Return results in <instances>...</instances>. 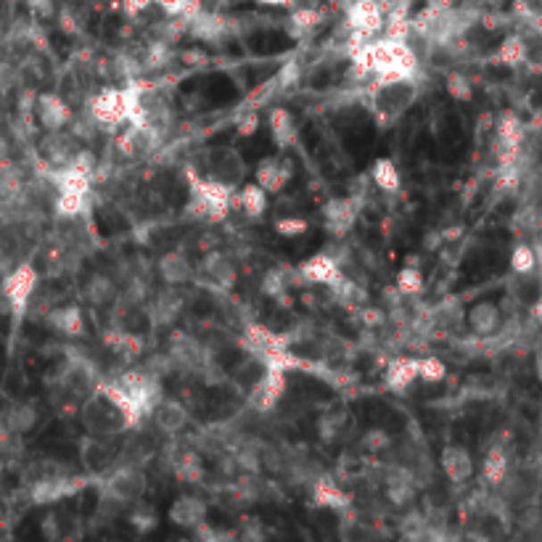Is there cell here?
I'll list each match as a JSON object with an SVG mask.
<instances>
[{"label": "cell", "instance_id": "cell-1", "mask_svg": "<svg viewBox=\"0 0 542 542\" xmlns=\"http://www.w3.org/2000/svg\"><path fill=\"white\" fill-rule=\"evenodd\" d=\"M352 62L360 64L376 82H389V79H413L418 74V56L407 46V40H368L352 54Z\"/></svg>", "mask_w": 542, "mask_h": 542}, {"label": "cell", "instance_id": "cell-2", "mask_svg": "<svg viewBox=\"0 0 542 542\" xmlns=\"http://www.w3.org/2000/svg\"><path fill=\"white\" fill-rule=\"evenodd\" d=\"M79 421L90 437H101V439H109V437H117V434L133 429L128 413L117 405L101 387H96V392H90L82 400Z\"/></svg>", "mask_w": 542, "mask_h": 542}, {"label": "cell", "instance_id": "cell-3", "mask_svg": "<svg viewBox=\"0 0 542 542\" xmlns=\"http://www.w3.org/2000/svg\"><path fill=\"white\" fill-rule=\"evenodd\" d=\"M373 106L381 120H397L403 117L413 101L418 98V85L413 79H389V82H373L371 88Z\"/></svg>", "mask_w": 542, "mask_h": 542}, {"label": "cell", "instance_id": "cell-4", "mask_svg": "<svg viewBox=\"0 0 542 542\" xmlns=\"http://www.w3.org/2000/svg\"><path fill=\"white\" fill-rule=\"evenodd\" d=\"M85 109H88L90 117L98 122L101 133H117L122 125H128L125 98H122V90H117V88H104V90H98L93 98H88Z\"/></svg>", "mask_w": 542, "mask_h": 542}, {"label": "cell", "instance_id": "cell-5", "mask_svg": "<svg viewBox=\"0 0 542 542\" xmlns=\"http://www.w3.org/2000/svg\"><path fill=\"white\" fill-rule=\"evenodd\" d=\"M146 492V479L138 471L136 466H120L114 469L112 474L106 476L104 487H101V495H104V503H112V505H130L138 503Z\"/></svg>", "mask_w": 542, "mask_h": 542}, {"label": "cell", "instance_id": "cell-6", "mask_svg": "<svg viewBox=\"0 0 542 542\" xmlns=\"http://www.w3.org/2000/svg\"><path fill=\"white\" fill-rule=\"evenodd\" d=\"M35 286H38V271L29 265V263H19L13 271H8L3 275V283H0V291L8 302V310H13L16 315H21L35 294Z\"/></svg>", "mask_w": 542, "mask_h": 542}, {"label": "cell", "instance_id": "cell-7", "mask_svg": "<svg viewBox=\"0 0 542 542\" xmlns=\"http://www.w3.org/2000/svg\"><path fill=\"white\" fill-rule=\"evenodd\" d=\"M167 354L172 360L175 368L188 371V373H204L212 365V354L204 346L202 341L188 337V334H172L170 337V346Z\"/></svg>", "mask_w": 542, "mask_h": 542}, {"label": "cell", "instance_id": "cell-8", "mask_svg": "<svg viewBox=\"0 0 542 542\" xmlns=\"http://www.w3.org/2000/svg\"><path fill=\"white\" fill-rule=\"evenodd\" d=\"M206 175L220 180V183H228V186H238L244 178H246V164L241 159V154L236 148H228V146H220V148H209L206 156Z\"/></svg>", "mask_w": 542, "mask_h": 542}, {"label": "cell", "instance_id": "cell-9", "mask_svg": "<svg viewBox=\"0 0 542 542\" xmlns=\"http://www.w3.org/2000/svg\"><path fill=\"white\" fill-rule=\"evenodd\" d=\"M387 5L381 0H354L346 11V27L365 35H379L384 29Z\"/></svg>", "mask_w": 542, "mask_h": 542}, {"label": "cell", "instance_id": "cell-10", "mask_svg": "<svg viewBox=\"0 0 542 542\" xmlns=\"http://www.w3.org/2000/svg\"><path fill=\"white\" fill-rule=\"evenodd\" d=\"M283 392H286V373L275 371V368H265L260 381L249 392V405L257 413H271L272 407L280 403Z\"/></svg>", "mask_w": 542, "mask_h": 542}, {"label": "cell", "instance_id": "cell-11", "mask_svg": "<svg viewBox=\"0 0 542 542\" xmlns=\"http://www.w3.org/2000/svg\"><path fill=\"white\" fill-rule=\"evenodd\" d=\"M79 151V138H74L67 128L48 130L40 140V154L48 167H67L69 159Z\"/></svg>", "mask_w": 542, "mask_h": 542}, {"label": "cell", "instance_id": "cell-12", "mask_svg": "<svg viewBox=\"0 0 542 542\" xmlns=\"http://www.w3.org/2000/svg\"><path fill=\"white\" fill-rule=\"evenodd\" d=\"M299 272L304 278V283H315V286H329L334 288L344 278L341 272V265L329 254V252H321V254H313L307 257L302 265H299Z\"/></svg>", "mask_w": 542, "mask_h": 542}, {"label": "cell", "instance_id": "cell-13", "mask_svg": "<svg viewBox=\"0 0 542 542\" xmlns=\"http://www.w3.org/2000/svg\"><path fill=\"white\" fill-rule=\"evenodd\" d=\"M294 175V162L286 156H268L257 164L254 172V183H260L268 194H280L283 186L291 180Z\"/></svg>", "mask_w": 542, "mask_h": 542}, {"label": "cell", "instance_id": "cell-14", "mask_svg": "<svg viewBox=\"0 0 542 542\" xmlns=\"http://www.w3.org/2000/svg\"><path fill=\"white\" fill-rule=\"evenodd\" d=\"M35 117L46 130H62V128H67L69 120H71V109H69V104L62 96L43 93V96L35 98Z\"/></svg>", "mask_w": 542, "mask_h": 542}, {"label": "cell", "instance_id": "cell-15", "mask_svg": "<svg viewBox=\"0 0 542 542\" xmlns=\"http://www.w3.org/2000/svg\"><path fill=\"white\" fill-rule=\"evenodd\" d=\"M82 487H85L82 481H74L69 476H40V479H35L29 495H32L35 503H54V500L67 497V495H74Z\"/></svg>", "mask_w": 542, "mask_h": 542}, {"label": "cell", "instance_id": "cell-16", "mask_svg": "<svg viewBox=\"0 0 542 542\" xmlns=\"http://www.w3.org/2000/svg\"><path fill=\"white\" fill-rule=\"evenodd\" d=\"M442 471L453 484H463L474 476V458L466 447L461 445H447L439 455Z\"/></svg>", "mask_w": 542, "mask_h": 542}, {"label": "cell", "instance_id": "cell-17", "mask_svg": "<svg viewBox=\"0 0 542 542\" xmlns=\"http://www.w3.org/2000/svg\"><path fill=\"white\" fill-rule=\"evenodd\" d=\"M323 220L329 233L346 236L357 222V199H331L323 206Z\"/></svg>", "mask_w": 542, "mask_h": 542}, {"label": "cell", "instance_id": "cell-18", "mask_svg": "<svg viewBox=\"0 0 542 542\" xmlns=\"http://www.w3.org/2000/svg\"><path fill=\"white\" fill-rule=\"evenodd\" d=\"M418 495V476L415 471H410L405 466H395L387 474V497L392 505L403 508L407 503H413Z\"/></svg>", "mask_w": 542, "mask_h": 542}, {"label": "cell", "instance_id": "cell-19", "mask_svg": "<svg viewBox=\"0 0 542 542\" xmlns=\"http://www.w3.org/2000/svg\"><path fill=\"white\" fill-rule=\"evenodd\" d=\"M244 346L260 360L263 354H268L272 349L288 346V339H286V334H275L272 329L263 326V323H249L244 329Z\"/></svg>", "mask_w": 542, "mask_h": 542}, {"label": "cell", "instance_id": "cell-20", "mask_svg": "<svg viewBox=\"0 0 542 542\" xmlns=\"http://www.w3.org/2000/svg\"><path fill=\"white\" fill-rule=\"evenodd\" d=\"M206 503H204L202 497H196V495H180L172 505H170V521L175 524V527H188V529H194L196 524H202L204 519H206Z\"/></svg>", "mask_w": 542, "mask_h": 542}, {"label": "cell", "instance_id": "cell-21", "mask_svg": "<svg viewBox=\"0 0 542 542\" xmlns=\"http://www.w3.org/2000/svg\"><path fill=\"white\" fill-rule=\"evenodd\" d=\"M183 294L175 288V286H170L167 283V288H162L159 294H156V299L151 302V318H154V323L156 326H170V323H175L178 318H180V310H183Z\"/></svg>", "mask_w": 542, "mask_h": 542}, {"label": "cell", "instance_id": "cell-22", "mask_svg": "<svg viewBox=\"0 0 542 542\" xmlns=\"http://www.w3.org/2000/svg\"><path fill=\"white\" fill-rule=\"evenodd\" d=\"M151 415H154L156 429L167 437H178L188 426V410L175 400H162L151 410Z\"/></svg>", "mask_w": 542, "mask_h": 542}, {"label": "cell", "instance_id": "cell-23", "mask_svg": "<svg viewBox=\"0 0 542 542\" xmlns=\"http://www.w3.org/2000/svg\"><path fill=\"white\" fill-rule=\"evenodd\" d=\"M202 272L209 278L212 286H217V288H222V291L233 288V286H236V278H238L233 263H230L222 252H209V254L204 257Z\"/></svg>", "mask_w": 542, "mask_h": 542}, {"label": "cell", "instance_id": "cell-24", "mask_svg": "<svg viewBox=\"0 0 542 542\" xmlns=\"http://www.w3.org/2000/svg\"><path fill=\"white\" fill-rule=\"evenodd\" d=\"M313 500H315V505L331 508V511H346L352 505L349 495L341 489L331 476H318L313 481Z\"/></svg>", "mask_w": 542, "mask_h": 542}, {"label": "cell", "instance_id": "cell-25", "mask_svg": "<svg viewBox=\"0 0 542 542\" xmlns=\"http://www.w3.org/2000/svg\"><path fill=\"white\" fill-rule=\"evenodd\" d=\"M418 379V357H395L384 371V387L389 392H405Z\"/></svg>", "mask_w": 542, "mask_h": 542}, {"label": "cell", "instance_id": "cell-26", "mask_svg": "<svg viewBox=\"0 0 542 542\" xmlns=\"http://www.w3.org/2000/svg\"><path fill=\"white\" fill-rule=\"evenodd\" d=\"M469 329L474 331L476 337H492L500 323H503V315H500V307L495 302H476L474 307L469 310Z\"/></svg>", "mask_w": 542, "mask_h": 542}, {"label": "cell", "instance_id": "cell-27", "mask_svg": "<svg viewBox=\"0 0 542 542\" xmlns=\"http://www.w3.org/2000/svg\"><path fill=\"white\" fill-rule=\"evenodd\" d=\"M296 286H304L299 268H272L271 272H265V280H263V291L278 296L280 302H286V291H291Z\"/></svg>", "mask_w": 542, "mask_h": 542}, {"label": "cell", "instance_id": "cell-28", "mask_svg": "<svg viewBox=\"0 0 542 542\" xmlns=\"http://www.w3.org/2000/svg\"><path fill=\"white\" fill-rule=\"evenodd\" d=\"M159 275L164 278V283L180 286V283H188L194 278V265H191L188 254H183V252H167L159 260Z\"/></svg>", "mask_w": 542, "mask_h": 542}, {"label": "cell", "instance_id": "cell-29", "mask_svg": "<svg viewBox=\"0 0 542 542\" xmlns=\"http://www.w3.org/2000/svg\"><path fill=\"white\" fill-rule=\"evenodd\" d=\"M0 421L13 431V434H29L38 423V410L29 403H13L0 413Z\"/></svg>", "mask_w": 542, "mask_h": 542}, {"label": "cell", "instance_id": "cell-30", "mask_svg": "<svg viewBox=\"0 0 542 542\" xmlns=\"http://www.w3.org/2000/svg\"><path fill=\"white\" fill-rule=\"evenodd\" d=\"M228 32V21L220 13H206L199 11L191 21H188V35L199 38V40H217Z\"/></svg>", "mask_w": 542, "mask_h": 542}, {"label": "cell", "instance_id": "cell-31", "mask_svg": "<svg viewBox=\"0 0 542 542\" xmlns=\"http://www.w3.org/2000/svg\"><path fill=\"white\" fill-rule=\"evenodd\" d=\"M524 136H527V128H524V122H521V117L516 112H503L497 117V125H495V140L497 143L521 148Z\"/></svg>", "mask_w": 542, "mask_h": 542}, {"label": "cell", "instance_id": "cell-32", "mask_svg": "<svg viewBox=\"0 0 542 542\" xmlns=\"http://www.w3.org/2000/svg\"><path fill=\"white\" fill-rule=\"evenodd\" d=\"M48 323H51L56 331L67 334V337H82V334H85V318H82V310L74 307V304L51 310V313H48Z\"/></svg>", "mask_w": 542, "mask_h": 542}, {"label": "cell", "instance_id": "cell-33", "mask_svg": "<svg viewBox=\"0 0 542 542\" xmlns=\"http://www.w3.org/2000/svg\"><path fill=\"white\" fill-rule=\"evenodd\" d=\"M170 466H172L175 476H178L180 481H186V484H199L204 479L202 458H199V453H194V450H180V453H175L172 461H170Z\"/></svg>", "mask_w": 542, "mask_h": 542}, {"label": "cell", "instance_id": "cell-34", "mask_svg": "<svg viewBox=\"0 0 542 542\" xmlns=\"http://www.w3.org/2000/svg\"><path fill=\"white\" fill-rule=\"evenodd\" d=\"M268 122H271V136L278 148H288L296 140V125H294L291 112L275 106V109H271V120Z\"/></svg>", "mask_w": 542, "mask_h": 542}, {"label": "cell", "instance_id": "cell-35", "mask_svg": "<svg viewBox=\"0 0 542 542\" xmlns=\"http://www.w3.org/2000/svg\"><path fill=\"white\" fill-rule=\"evenodd\" d=\"M85 296H88L90 304L104 307V304L114 302V296H117V283H114L109 275H104V272H93V275L88 278V283H85Z\"/></svg>", "mask_w": 542, "mask_h": 542}, {"label": "cell", "instance_id": "cell-36", "mask_svg": "<svg viewBox=\"0 0 542 542\" xmlns=\"http://www.w3.org/2000/svg\"><path fill=\"white\" fill-rule=\"evenodd\" d=\"M481 476L487 484L492 487H500L508 476V453L503 447H492L484 458V466H481Z\"/></svg>", "mask_w": 542, "mask_h": 542}, {"label": "cell", "instance_id": "cell-37", "mask_svg": "<svg viewBox=\"0 0 542 542\" xmlns=\"http://www.w3.org/2000/svg\"><path fill=\"white\" fill-rule=\"evenodd\" d=\"M371 180L376 188L395 194L400 188V170L392 159H376V164L371 167Z\"/></svg>", "mask_w": 542, "mask_h": 542}, {"label": "cell", "instance_id": "cell-38", "mask_svg": "<svg viewBox=\"0 0 542 542\" xmlns=\"http://www.w3.org/2000/svg\"><path fill=\"white\" fill-rule=\"evenodd\" d=\"M106 341L114 346V352L125 360H136L143 354V339L133 334L130 329H117L112 334H106Z\"/></svg>", "mask_w": 542, "mask_h": 542}, {"label": "cell", "instance_id": "cell-39", "mask_svg": "<svg viewBox=\"0 0 542 542\" xmlns=\"http://www.w3.org/2000/svg\"><path fill=\"white\" fill-rule=\"evenodd\" d=\"M238 206L244 209L246 217H263L268 209V191L260 183H249L238 194Z\"/></svg>", "mask_w": 542, "mask_h": 542}, {"label": "cell", "instance_id": "cell-40", "mask_svg": "<svg viewBox=\"0 0 542 542\" xmlns=\"http://www.w3.org/2000/svg\"><path fill=\"white\" fill-rule=\"evenodd\" d=\"M527 51L529 46L521 35H508L497 48V62L505 67H521L527 62Z\"/></svg>", "mask_w": 542, "mask_h": 542}, {"label": "cell", "instance_id": "cell-41", "mask_svg": "<svg viewBox=\"0 0 542 542\" xmlns=\"http://www.w3.org/2000/svg\"><path fill=\"white\" fill-rule=\"evenodd\" d=\"M323 21V13L315 11V8H296L291 16H288V32L294 38H304L310 32L318 29V24Z\"/></svg>", "mask_w": 542, "mask_h": 542}, {"label": "cell", "instance_id": "cell-42", "mask_svg": "<svg viewBox=\"0 0 542 542\" xmlns=\"http://www.w3.org/2000/svg\"><path fill=\"white\" fill-rule=\"evenodd\" d=\"M85 204H88L85 194H59L56 202H54V209L64 220H77L85 212Z\"/></svg>", "mask_w": 542, "mask_h": 542}, {"label": "cell", "instance_id": "cell-43", "mask_svg": "<svg viewBox=\"0 0 542 542\" xmlns=\"http://www.w3.org/2000/svg\"><path fill=\"white\" fill-rule=\"evenodd\" d=\"M511 268L519 275H529L538 271V252L529 244H519L511 254Z\"/></svg>", "mask_w": 542, "mask_h": 542}, {"label": "cell", "instance_id": "cell-44", "mask_svg": "<svg viewBox=\"0 0 542 542\" xmlns=\"http://www.w3.org/2000/svg\"><path fill=\"white\" fill-rule=\"evenodd\" d=\"M445 373H447V368H445V363H442L439 357H434V354L418 357V379H421V381L437 384V381L445 379Z\"/></svg>", "mask_w": 542, "mask_h": 542}, {"label": "cell", "instance_id": "cell-45", "mask_svg": "<svg viewBox=\"0 0 542 542\" xmlns=\"http://www.w3.org/2000/svg\"><path fill=\"white\" fill-rule=\"evenodd\" d=\"M445 85H447V93L455 101H471V96H474V85H471V79L463 71H450L447 79H445Z\"/></svg>", "mask_w": 542, "mask_h": 542}, {"label": "cell", "instance_id": "cell-46", "mask_svg": "<svg viewBox=\"0 0 542 542\" xmlns=\"http://www.w3.org/2000/svg\"><path fill=\"white\" fill-rule=\"evenodd\" d=\"M397 291L403 296H413V294H421L423 291V275L418 268H403L397 272Z\"/></svg>", "mask_w": 542, "mask_h": 542}, {"label": "cell", "instance_id": "cell-47", "mask_svg": "<svg viewBox=\"0 0 542 542\" xmlns=\"http://www.w3.org/2000/svg\"><path fill=\"white\" fill-rule=\"evenodd\" d=\"M69 167L77 170V172H82V175H88V178H96V172H98V159H96V154H93L90 148H82V146H79V151L69 159Z\"/></svg>", "mask_w": 542, "mask_h": 542}, {"label": "cell", "instance_id": "cell-48", "mask_svg": "<svg viewBox=\"0 0 542 542\" xmlns=\"http://www.w3.org/2000/svg\"><path fill=\"white\" fill-rule=\"evenodd\" d=\"M310 230V222L302 220V217H283L275 222V233L286 236V238H296V236H304Z\"/></svg>", "mask_w": 542, "mask_h": 542}, {"label": "cell", "instance_id": "cell-49", "mask_svg": "<svg viewBox=\"0 0 542 542\" xmlns=\"http://www.w3.org/2000/svg\"><path fill=\"white\" fill-rule=\"evenodd\" d=\"M344 413H329V415H323L321 421H318V431H321V437H323V442H334L337 437H339L341 426H344Z\"/></svg>", "mask_w": 542, "mask_h": 542}, {"label": "cell", "instance_id": "cell-50", "mask_svg": "<svg viewBox=\"0 0 542 542\" xmlns=\"http://www.w3.org/2000/svg\"><path fill=\"white\" fill-rule=\"evenodd\" d=\"M21 450V437L13 434L3 421H0V455L8 458V455H16Z\"/></svg>", "mask_w": 542, "mask_h": 542}, {"label": "cell", "instance_id": "cell-51", "mask_svg": "<svg viewBox=\"0 0 542 542\" xmlns=\"http://www.w3.org/2000/svg\"><path fill=\"white\" fill-rule=\"evenodd\" d=\"M392 445V437L387 434V431H381V429H373V431H368L365 437H363V447L368 450V453H379V450H384V447H389Z\"/></svg>", "mask_w": 542, "mask_h": 542}, {"label": "cell", "instance_id": "cell-52", "mask_svg": "<svg viewBox=\"0 0 542 542\" xmlns=\"http://www.w3.org/2000/svg\"><path fill=\"white\" fill-rule=\"evenodd\" d=\"M130 524L136 527L138 532H151L156 527V513L154 511H136L130 516Z\"/></svg>", "mask_w": 542, "mask_h": 542}, {"label": "cell", "instance_id": "cell-53", "mask_svg": "<svg viewBox=\"0 0 542 542\" xmlns=\"http://www.w3.org/2000/svg\"><path fill=\"white\" fill-rule=\"evenodd\" d=\"M257 128H260V117L252 112V114H244L241 120H238V125H236V133L241 138H249L257 133Z\"/></svg>", "mask_w": 542, "mask_h": 542}, {"label": "cell", "instance_id": "cell-54", "mask_svg": "<svg viewBox=\"0 0 542 542\" xmlns=\"http://www.w3.org/2000/svg\"><path fill=\"white\" fill-rule=\"evenodd\" d=\"M154 5H159L167 16H183L188 0H154Z\"/></svg>", "mask_w": 542, "mask_h": 542}, {"label": "cell", "instance_id": "cell-55", "mask_svg": "<svg viewBox=\"0 0 542 542\" xmlns=\"http://www.w3.org/2000/svg\"><path fill=\"white\" fill-rule=\"evenodd\" d=\"M13 82H16V71L11 69V64H5V62L0 59V93L8 90Z\"/></svg>", "mask_w": 542, "mask_h": 542}, {"label": "cell", "instance_id": "cell-56", "mask_svg": "<svg viewBox=\"0 0 542 542\" xmlns=\"http://www.w3.org/2000/svg\"><path fill=\"white\" fill-rule=\"evenodd\" d=\"M43 532H46V538H51V540H59V519L51 513V516H46V521H43Z\"/></svg>", "mask_w": 542, "mask_h": 542}, {"label": "cell", "instance_id": "cell-57", "mask_svg": "<svg viewBox=\"0 0 542 542\" xmlns=\"http://www.w3.org/2000/svg\"><path fill=\"white\" fill-rule=\"evenodd\" d=\"M122 3H125V11H128L130 16H138L140 11H146V8L154 5V0H122Z\"/></svg>", "mask_w": 542, "mask_h": 542}, {"label": "cell", "instance_id": "cell-58", "mask_svg": "<svg viewBox=\"0 0 542 542\" xmlns=\"http://www.w3.org/2000/svg\"><path fill=\"white\" fill-rule=\"evenodd\" d=\"M38 13H43V16H48V13H54V0H27Z\"/></svg>", "mask_w": 542, "mask_h": 542}, {"label": "cell", "instance_id": "cell-59", "mask_svg": "<svg viewBox=\"0 0 542 542\" xmlns=\"http://www.w3.org/2000/svg\"><path fill=\"white\" fill-rule=\"evenodd\" d=\"M254 3H260V5H272V8H291L296 0H254Z\"/></svg>", "mask_w": 542, "mask_h": 542}, {"label": "cell", "instance_id": "cell-60", "mask_svg": "<svg viewBox=\"0 0 542 542\" xmlns=\"http://www.w3.org/2000/svg\"><path fill=\"white\" fill-rule=\"evenodd\" d=\"M426 5H437V8H450V5H455V0H426Z\"/></svg>", "mask_w": 542, "mask_h": 542}, {"label": "cell", "instance_id": "cell-61", "mask_svg": "<svg viewBox=\"0 0 542 542\" xmlns=\"http://www.w3.org/2000/svg\"><path fill=\"white\" fill-rule=\"evenodd\" d=\"M535 368H538V379L542 381V349L538 352V357H535Z\"/></svg>", "mask_w": 542, "mask_h": 542}, {"label": "cell", "instance_id": "cell-62", "mask_svg": "<svg viewBox=\"0 0 542 542\" xmlns=\"http://www.w3.org/2000/svg\"><path fill=\"white\" fill-rule=\"evenodd\" d=\"M492 3H503V0H492Z\"/></svg>", "mask_w": 542, "mask_h": 542}, {"label": "cell", "instance_id": "cell-63", "mask_svg": "<svg viewBox=\"0 0 542 542\" xmlns=\"http://www.w3.org/2000/svg\"><path fill=\"white\" fill-rule=\"evenodd\" d=\"M540 331H542V321H540Z\"/></svg>", "mask_w": 542, "mask_h": 542}]
</instances>
